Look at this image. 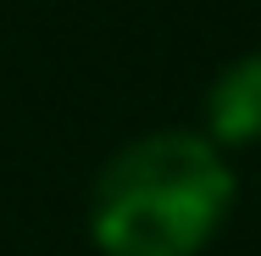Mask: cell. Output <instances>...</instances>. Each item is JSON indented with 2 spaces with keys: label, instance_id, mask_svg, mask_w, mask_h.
Masks as SVG:
<instances>
[{
  "label": "cell",
  "instance_id": "2",
  "mask_svg": "<svg viewBox=\"0 0 261 256\" xmlns=\"http://www.w3.org/2000/svg\"><path fill=\"white\" fill-rule=\"evenodd\" d=\"M206 117H211V145H245L261 134V56L233 61L206 95Z\"/></svg>",
  "mask_w": 261,
  "mask_h": 256
},
{
  "label": "cell",
  "instance_id": "1",
  "mask_svg": "<svg viewBox=\"0 0 261 256\" xmlns=\"http://www.w3.org/2000/svg\"><path fill=\"white\" fill-rule=\"evenodd\" d=\"M233 201V173L200 134H150L106 161L89 234L106 256H195Z\"/></svg>",
  "mask_w": 261,
  "mask_h": 256
}]
</instances>
